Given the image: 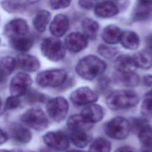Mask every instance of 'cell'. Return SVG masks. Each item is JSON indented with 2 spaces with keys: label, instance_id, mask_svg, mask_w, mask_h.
<instances>
[{
  "label": "cell",
  "instance_id": "1",
  "mask_svg": "<svg viewBox=\"0 0 152 152\" xmlns=\"http://www.w3.org/2000/svg\"><path fill=\"white\" fill-rule=\"evenodd\" d=\"M106 67V63L102 59L95 55H90L79 60L75 70L83 79L92 80L103 74Z\"/></svg>",
  "mask_w": 152,
  "mask_h": 152
},
{
  "label": "cell",
  "instance_id": "2",
  "mask_svg": "<svg viewBox=\"0 0 152 152\" xmlns=\"http://www.w3.org/2000/svg\"><path fill=\"white\" fill-rule=\"evenodd\" d=\"M139 102L137 94L128 90H117L110 93L106 98V103L112 110H122L133 107Z\"/></svg>",
  "mask_w": 152,
  "mask_h": 152
},
{
  "label": "cell",
  "instance_id": "3",
  "mask_svg": "<svg viewBox=\"0 0 152 152\" xmlns=\"http://www.w3.org/2000/svg\"><path fill=\"white\" fill-rule=\"evenodd\" d=\"M67 78V72L63 69H47L39 72L36 80L42 87H58L65 83Z\"/></svg>",
  "mask_w": 152,
  "mask_h": 152
},
{
  "label": "cell",
  "instance_id": "4",
  "mask_svg": "<svg viewBox=\"0 0 152 152\" xmlns=\"http://www.w3.org/2000/svg\"><path fill=\"white\" fill-rule=\"evenodd\" d=\"M104 129L106 134L110 138L124 140L127 138L131 131L129 121L122 116H116L105 124Z\"/></svg>",
  "mask_w": 152,
  "mask_h": 152
},
{
  "label": "cell",
  "instance_id": "5",
  "mask_svg": "<svg viewBox=\"0 0 152 152\" xmlns=\"http://www.w3.org/2000/svg\"><path fill=\"white\" fill-rule=\"evenodd\" d=\"M42 55L48 59L57 62L62 60L66 54V47L58 39L46 37L40 46Z\"/></svg>",
  "mask_w": 152,
  "mask_h": 152
},
{
  "label": "cell",
  "instance_id": "6",
  "mask_svg": "<svg viewBox=\"0 0 152 152\" xmlns=\"http://www.w3.org/2000/svg\"><path fill=\"white\" fill-rule=\"evenodd\" d=\"M21 121L28 127L42 131L48 126V120L44 112L40 108L33 107L27 110L20 117Z\"/></svg>",
  "mask_w": 152,
  "mask_h": 152
},
{
  "label": "cell",
  "instance_id": "7",
  "mask_svg": "<svg viewBox=\"0 0 152 152\" xmlns=\"http://www.w3.org/2000/svg\"><path fill=\"white\" fill-rule=\"evenodd\" d=\"M46 109L49 116L55 122H60L66 118L69 104L66 99L58 96L49 99L46 105Z\"/></svg>",
  "mask_w": 152,
  "mask_h": 152
},
{
  "label": "cell",
  "instance_id": "8",
  "mask_svg": "<svg viewBox=\"0 0 152 152\" xmlns=\"http://www.w3.org/2000/svg\"><path fill=\"white\" fill-rule=\"evenodd\" d=\"M43 141L48 147L56 151H64L69 146V138L61 131L46 132L43 136Z\"/></svg>",
  "mask_w": 152,
  "mask_h": 152
},
{
  "label": "cell",
  "instance_id": "9",
  "mask_svg": "<svg viewBox=\"0 0 152 152\" xmlns=\"http://www.w3.org/2000/svg\"><path fill=\"white\" fill-rule=\"evenodd\" d=\"M31 77L24 72L16 74L10 83V91L12 96L20 97L26 94L31 85Z\"/></svg>",
  "mask_w": 152,
  "mask_h": 152
},
{
  "label": "cell",
  "instance_id": "10",
  "mask_svg": "<svg viewBox=\"0 0 152 152\" xmlns=\"http://www.w3.org/2000/svg\"><path fill=\"white\" fill-rule=\"evenodd\" d=\"M69 99L75 105L85 106L96 102L98 100V95L88 87H81L71 93Z\"/></svg>",
  "mask_w": 152,
  "mask_h": 152
},
{
  "label": "cell",
  "instance_id": "11",
  "mask_svg": "<svg viewBox=\"0 0 152 152\" xmlns=\"http://www.w3.org/2000/svg\"><path fill=\"white\" fill-rule=\"evenodd\" d=\"M88 39L84 34L73 32L69 34L65 38V46L67 49L73 53H77L87 47Z\"/></svg>",
  "mask_w": 152,
  "mask_h": 152
},
{
  "label": "cell",
  "instance_id": "12",
  "mask_svg": "<svg viewBox=\"0 0 152 152\" xmlns=\"http://www.w3.org/2000/svg\"><path fill=\"white\" fill-rule=\"evenodd\" d=\"M28 30L27 22L22 18H15L8 22L4 28V34L9 38L25 36Z\"/></svg>",
  "mask_w": 152,
  "mask_h": 152
},
{
  "label": "cell",
  "instance_id": "13",
  "mask_svg": "<svg viewBox=\"0 0 152 152\" xmlns=\"http://www.w3.org/2000/svg\"><path fill=\"white\" fill-rule=\"evenodd\" d=\"M8 132V135H10L13 140L19 143H28L32 138L31 131L26 127L18 123L11 124L9 126Z\"/></svg>",
  "mask_w": 152,
  "mask_h": 152
},
{
  "label": "cell",
  "instance_id": "14",
  "mask_svg": "<svg viewBox=\"0 0 152 152\" xmlns=\"http://www.w3.org/2000/svg\"><path fill=\"white\" fill-rule=\"evenodd\" d=\"M15 61L16 66L26 71L35 72L40 67L39 59L31 55L20 54L17 56Z\"/></svg>",
  "mask_w": 152,
  "mask_h": 152
},
{
  "label": "cell",
  "instance_id": "15",
  "mask_svg": "<svg viewBox=\"0 0 152 152\" xmlns=\"http://www.w3.org/2000/svg\"><path fill=\"white\" fill-rule=\"evenodd\" d=\"M69 27L68 17L62 14L56 15L49 26V30L52 35L55 37H61L67 31Z\"/></svg>",
  "mask_w": 152,
  "mask_h": 152
},
{
  "label": "cell",
  "instance_id": "16",
  "mask_svg": "<svg viewBox=\"0 0 152 152\" xmlns=\"http://www.w3.org/2000/svg\"><path fill=\"white\" fill-rule=\"evenodd\" d=\"M114 82L122 87H133L137 86L140 82L139 76L134 72H121L116 71L113 75Z\"/></svg>",
  "mask_w": 152,
  "mask_h": 152
},
{
  "label": "cell",
  "instance_id": "17",
  "mask_svg": "<svg viewBox=\"0 0 152 152\" xmlns=\"http://www.w3.org/2000/svg\"><path fill=\"white\" fill-rule=\"evenodd\" d=\"M66 125L72 131H87L93 127V124L87 121L81 114L71 115L68 119Z\"/></svg>",
  "mask_w": 152,
  "mask_h": 152
},
{
  "label": "cell",
  "instance_id": "18",
  "mask_svg": "<svg viewBox=\"0 0 152 152\" xmlns=\"http://www.w3.org/2000/svg\"><path fill=\"white\" fill-rule=\"evenodd\" d=\"M116 71L121 72H134L138 68L133 57L122 55L116 58L114 62Z\"/></svg>",
  "mask_w": 152,
  "mask_h": 152
},
{
  "label": "cell",
  "instance_id": "19",
  "mask_svg": "<svg viewBox=\"0 0 152 152\" xmlns=\"http://www.w3.org/2000/svg\"><path fill=\"white\" fill-rule=\"evenodd\" d=\"M119 11L118 5L112 1H103L97 4L94 8L96 16L103 18L112 17L117 15Z\"/></svg>",
  "mask_w": 152,
  "mask_h": 152
},
{
  "label": "cell",
  "instance_id": "20",
  "mask_svg": "<svg viewBox=\"0 0 152 152\" xmlns=\"http://www.w3.org/2000/svg\"><path fill=\"white\" fill-rule=\"evenodd\" d=\"M81 114L90 122L94 124L100 121L104 116L103 108L96 104H90L87 105L82 111Z\"/></svg>",
  "mask_w": 152,
  "mask_h": 152
},
{
  "label": "cell",
  "instance_id": "21",
  "mask_svg": "<svg viewBox=\"0 0 152 152\" xmlns=\"http://www.w3.org/2000/svg\"><path fill=\"white\" fill-rule=\"evenodd\" d=\"M122 31L121 28L115 25L110 24L106 26L102 34L103 41L109 45H114L120 42Z\"/></svg>",
  "mask_w": 152,
  "mask_h": 152
},
{
  "label": "cell",
  "instance_id": "22",
  "mask_svg": "<svg viewBox=\"0 0 152 152\" xmlns=\"http://www.w3.org/2000/svg\"><path fill=\"white\" fill-rule=\"evenodd\" d=\"M31 0H4L1 5L7 12L11 14L21 13L25 11Z\"/></svg>",
  "mask_w": 152,
  "mask_h": 152
},
{
  "label": "cell",
  "instance_id": "23",
  "mask_svg": "<svg viewBox=\"0 0 152 152\" xmlns=\"http://www.w3.org/2000/svg\"><path fill=\"white\" fill-rule=\"evenodd\" d=\"M9 43L12 49L21 52L29 50L33 45V39L26 35L10 38Z\"/></svg>",
  "mask_w": 152,
  "mask_h": 152
},
{
  "label": "cell",
  "instance_id": "24",
  "mask_svg": "<svg viewBox=\"0 0 152 152\" xmlns=\"http://www.w3.org/2000/svg\"><path fill=\"white\" fill-rule=\"evenodd\" d=\"M120 42L125 48L129 50H135L140 45V39L136 33L128 30L122 32Z\"/></svg>",
  "mask_w": 152,
  "mask_h": 152
},
{
  "label": "cell",
  "instance_id": "25",
  "mask_svg": "<svg viewBox=\"0 0 152 152\" xmlns=\"http://www.w3.org/2000/svg\"><path fill=\"white\" fill-rule=\"evenodd\" d=\"M50 13L46 10L39 11L33 20V25L35 30L40 33L46 30L50 20Z\"/></svg>",
  "mask_w": 152,
  "mask_h": 152
},
{
  "label": "cell",
  "instance_id": "26",
  "mask_svg": "<svg viewBox=\"0 0 152 152\" xmlns=\"http://www.w3.org/2000/svg\"><path fill=\"white\" fill-rule=\"evenodd\" d=\"M141 143L147 148H152V126L148 121L144 123L137 131Z\"/></svg>",
  "mask_w": 152,
  "mask_h": 152
},
{
  "label": "cell",
  "instance_id": "27",
  "mask_svg": "<svg viewBox=\"0 0 152 152\" xmlns=\"http://www.w3.org/2000/svg\"><path fill=\"white\" fill-rule=\"evenodd\" d=\"M81 28L83 34L87 39L93 40L96 38L99 24L96 21L91 18H84L81 22Z\"/></svg>",
  "mask_w": 152,
  "mask_h": 152
},
{
  "label": "cell",
  "instance_id": "28",
  "mask_svg": "<svg viewBox=\"0 0 152 152\" xmlns=\"http://www.w3.org/2000/svg\"><path fill=\"white\" fill-rule=\"evenodd\" d=\"M69 139L77 147L84 148L91 141V137L85 131H72Z\"/></svg>",
  "mask_w": 152,
  "mask_h": 152
},
{
  "label": "cell",
  "instance_id": "29",
  "mask_svg": "<svg viewBox=\"0 0 152 152\" xmlns=\"http://www.w3.org/2000/svg\"><path fill=\"white\" fill-rule=\"evenodd\" d=\"M138 67L144 69L152 67V53L147 50L137 52L133 56Z\"/></svg>",
  "mask_w": 152,
  "mask_h": 152
},
{
  "label": "cell",
  "instance_id": "30",
  "mask_svg": "<svg viewBox=\"0 0 152 152\" xmlns=\"http://www.w3.org/2000/svg\"><path fill=\"white\" fill-rule=\"evenodd\" d=\"M16 61L11 56H5L0 60V75L7 78L15 69Z\"/></svg>",
  "mask_w": 152,
  "mask_h": 152
},
{
  "label": "cell",
  "instance_id": "31",
  "mask_svg": "<svg viewBox=\"0 0 152 152\" xmlns=\"http://www.w3.org/2000/svg\"><path fill=\"white\" fill-rule=\"evenodd\" d=\"M110 141L104 138L99 137L91 143L88 152H110Z\"/></svg>",
  "mask_w": 152,
  "mask_h": 152
},
{
  "label": "cell",
  "instance_id": "32",
  "mask_svg": "<svg viewBox=\"0 0 152 152\" xmlns=\"http://www.w3.org/2000/svg\"><path fill=\"white\" fill-rule=\"evenodd\" d=\"M152 13L150 5L139 3L134 11L132 18L135 21H141L148 18Z\"/></svg>",
  "mask_w": 152,
  "mask_h": 152
},
{
  "label": "cell",
  "instance_id": "33",
  "mask_svg": "<svg viewBox=\"0 0 152 152\" xmlns=\"http://www.w3.org/2000/svg\"><path fill=\"white\" fill-rule=\"evenodd\" d=\"M141 113L144 116H152V88L144 95L141 105Z\"/></svg>",
  "mask_w": 152,
  "mask_h": 152
},
{
  "label": "cell",
  "instance_id": "34",
  "mask_svg": "<svg viewBox=\"0 0 152 152\" xmlns=\"http://www.w3.org/2000/svg\"><path fill=\"white\" fill-rule=\"evenodd\" d=\"M98 53L103 58L110 59L115 56L118 52V50L115 47L106 45H100L97 47Z\"/></svg>",
  "mask_w": 152,
  "mask_h": 152
},
{
  "label": "cell",
  "instance_id": "35",
  "mask_svg": "<svg viewBox=\"0 0 152 152\" xmlns=\"http://www.w3.org/2000/svg\"><path fill=\"white\" fill-rule=\"evenodd\" d=\"M27 93L26 100L29 103H42L44 102L46 99V96L43 94L36 90L28 91Z\"/></svg>",
  "mask_w": 152,
  "mask_h": 152
},
{
  "label": "cell",
  "instance_id": "36",
  "mask_svg": "<svg viewBox=\"0 0 152 152\" xmlns=\"http://www.w3.org/2000/svg\"><path fill=\"white\" fill-rule=\"evenodd\" d=\"M20 104V100L18 97L14 96H11L8 97L5 100L4 110H11L17 108Z\"/></svg>",
  "mask_w": 152,
  "mask_h": 152
},
{
  "label": "cell",
  "instance_id": "37",
  "mask_svg": "<svg viewBox=\"0 0 152 152\" xmlns=\"http://www.w3.org/2000/svg\"><path fill=\"white\" fill-rule=\"evenodd\" d=\"M72 0H49L50 7L53 10L65 8L69 6Z\"/></svg>",
  "mask_w": 152,
  "mask_h": 152
},
{
  "label": "cell",
  "instance_id": "38",
  "mask_svg": "<svg viewBox=\"0 0 152 152\" xmlns=\"http://www.w3.org/2000/svg\"><path fill=\"white\" fill-rule=\"evenodd\" d=\"M97 0H78V5L83 9L91 10L96 7Z\"/></svg>",
  "mask_w": 152,
  "mask_h": 152
},
{
  "label": "cell",
  "instance_id": "39",
  "mask_svg": "<svg viewBox=\"0 0 152 152\" xmlns=\"http://www.w3.org/2000/svg\"><path fill=\"white\" fill-rule=\"evenodd\" d=\"M8 139V134L0 128V145L7 142Z\"/></svg>",
  "mask_w": 152,
  "mask_h": 152
},
{
  "label": "cell",
  "instance_id": "40",
  "mask_svg": "<svg viewBox=\"0 0 152 152\" xmlns=\"http://www.w3.org/2000/svg\"><path fill=\"white\" fill-rule=\"evenodd\" d=\"M142 82L145 86L152 87V75L150 74L144 75L142 78Z\"/></svg>",
  "mask_w": 152,
  "mask_h": 152
},
{
  "label": "cell",
  "instance_id": "41",
  "mask_svg": "<svg viewBox=\"0 0 152 152\" xmlns=\"http://www.w3.org/2000/svg\"><path fill=\"white\" fill-rule=\"evenodd\" d=\"M115 152H136L135 150L131 147L128 145L122 146L118 148Z\"/></svg>",
  "mask_w": 152,
  "mask_h": 152
},
{
  "label": "cell",
  "instance_id": "42",
  "mask_svg": "<svg viewBox=\"0 0 152 152\" xmlns=\"http://www.w3.org/2000/svg\"><path fill=\"white\" fill-rule=\"evenodd\" d=\"M109 84V80L107 78L103 77L99 81V84L100 86V89H104V87H107L108 85Z\"/></svg>",
  "mask_w": 152,
  "mask_h": 152
},
{
  "label": "cell",
  "instance_id": "43",
  "mask_svg": "<svg viewBox=\"0 0 152 152\" xmlns=\"http://www.w3.org/2000/svg\"><path fill=\"white\" fill-rule=\"evenodd\" d=\"M7 83V78L0 75V90L3 89Z\"/></svg>",
  "mask_w": 152,
  "mask_h": 152
},
{
  "label": "cell",
  "instance_id": "44",
  "mask_svg": "<svg viewBox=\"0 0 152 152\" xmlns=\"http://www.w3.org/2000/svg\"><path fill=\"white\" fill-rule=\"evenodd\" d=\"M139 2L140 4H144V5H152V0H139Z\"/></svg>",
  "mask_w": 152,
  "mask_h": 152
},
{
  "label": "cell",
  "instance_id": "45",
  "mask_svg": "<svg viewBox=\"0 0 152 152\" xmlns=\"http://www.w3.org/2000/svg\"><path fill=\"white\" fill-rule=\"evenodd\" d=\"M4 109L3 108V106H2V102L1 99L0 98V115H1L4 112Z\"/></svg>",
  "mask_w": 152,
  "mask_h": 152
},
{
  "label": "cell",
  "instance_id": "46",
  "mask_svg": "<svg viewBox=\"0 0 152 152\" xmlns=\"http://www.w3.org/2000/svg\"><path fill=\"white\" fill-rule=\"evenodd\" d=\"M66 152H87V151H83V150H71L68 151Z\"/></svg>",
  "mask_w": 152,
  "mask_h": 152
},
{
  "label": "cell",
  "instance_id": "47",
  "mask_svg": "<svg viewBox=\"0 0 152 152\" xmlns=\"http://www.w3.org/2000/svg\"><path fill=\"white\" fill-rule=\"evenodd\" d=\"M10 152H25V151H21V150H14L10 151ZM26 152H34V151H26Z\"/></svg>",
  "mask_w": 152,
  "mask_h": 152
},
{
  "label": "cell",
  "instance_id": "48",
  "mask_svg": "<svg viewBox=\"0 0 152 152\" xmlns=\"http://www.w3.org/2000/svg\"><path fill=\"white\" fill-rule=\"evenodd\" d=\"M0 152H10V151L5 150V149H1V150H0Z\"/></svg>",
  "mask_w": 152,
  "mask_h": 152
},
{
  "label": "cell",
  "instance_id": "49",
  "mask_svg": "<svg viewBox=\"0 0 152 152\" xmlns=\"http://www.w3.org/2000/svg\"><path fill=\"white\" fill-rule=\"evenodd\" d=\"M142 152H152L151 150H144Z\"/></svg>",
  "mask_w": 152,
  "mask_h": 152
},
{
  "label": "cell",
  "instance_id": "50",
  "mask_svg": "<svg viewBox=\"0 0 152 152\" xmlns=\"http://www.w3.org/2000/svg\"><path fill=\"white\" fill-rule=\"evenodd\" d=\"M0 43H1V39H0Z\"/></svg>",
  "mask_w": 152,
  "mask_h": 152
}]
</instances>
